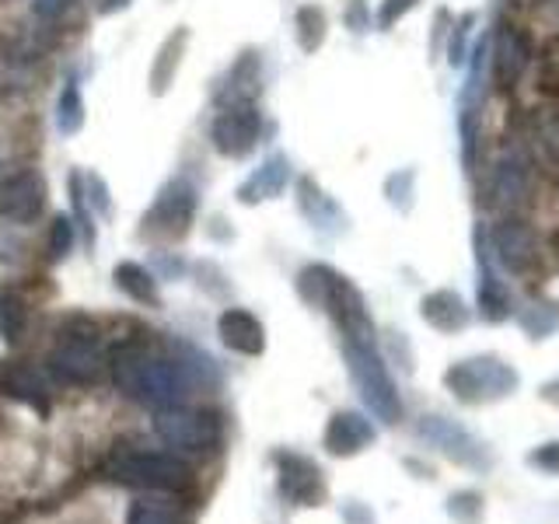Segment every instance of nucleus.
Instances as JSON below:
<instances>
[{"instance_id":"obj_25","label":"nucleus","mask_w":559,"mask_h":524,"mask_svg":"<svg viewBox=\"0 0 559 524\" xmlns=\"http://www.w3.org/2000/svg\"><path fill=\"white\" fill-rule=\"evenodd\" d=\"M67 196H70V210H74V227L84 241V249L95 245V224H92V206H87V192H84V171L70 168L67 175Z\"/></svg>"},{"instance_id":"obj_2","label":"nucleus","mask_w":559,"mask_h":524,"mask_svg":"<svg viewBox=\"0 0 559 524\" xmlns=\"http://www.w3.org/2000/svg\"><path fill=\"white\" fill-rule=\"evenodd\" d=\"M444 389L462 406H486V402L511 398L521 389V374L497 354H476L448 367Z\"/></svg>"},{"instance_id":"obj_11","label":"nucleus","mask_w":559,"mask_h":524,"mask_svg":"<svg viewBox=\"0 0 559 524\" xmlns=\"http://www.w3.org/2000/svg\"><path fill=\"white\" fill-rule=\"evenodd\" d=\"M294 200H297V210H301V217L311 224L314 235H322V238H343L349 231L346 210L340 206L336 196H329V192L319 186V179H314V175H297Z\"/></svg>"},{"instance_id":"obj_8","label":"nucleus","mask_w":559,"mask_h":524,"mask_svg":"<svg viewBox=\"0 0 559 524\" xmlns=\"http://www.w3.org/2000/svg\"><path fill=\"white\" fill-rule=\"evenodd\" d=\"M486 245L497 266L511 276H528L532 270H538L542 252H538L535 227L518 214H503L493 227H486Z\"/></svg>"},{"instance_id":"obj_35","label":"nucleus","mask_w":559,"mask_h":524,"mask_svg":"<svg viewBox=\"0 0 559 524\" xmlns=\"http://www.w3.org/2000/svg\"><path fill=\"white\" fill-rule=\"evenodd\" d=\"M127 524H182V517L165 503H136Z\"/></svg>"},{"instance_id":"obj_24","label":"nucleus","mask_w":559,"mask_h":524,"mask_svg":"<svg viewBox=\"0 0 559 524\" xmlns=\"http://www.w3.org/2000/svg\"><path fill=\"white\" fill-rule=\"evenodd\" d=\"M84 119H87V109H84L81 81L78 78H67L63 92H60V102H57V130H60V136L81 133L84 130Z\"/></svg>"},{"instance_id":"obj_29","label":"nucleus","mask_w":559,"mask_h":524,"mask_svg":"<svg viewBox=\"0 0 559 524\" xmlns=\"http://www.w3.org/2000/svg\"><path fill=\"white\" fill-rule=\"evenodd\" d=\"M384 200H389L399 214H409L416 203V168H399L392 175H384Z\"/></svg>"},{"instance_id":"obj_28","label":"nucleus","mask_w":559,"mask_h":524,"mask_svg":"<svg viewBox=\"0 0 559 524\" xmlns=\"http://www.w3.org/2000/svg\"><path fill=\"white\" fill-rule=\"evenodd\" d=\"M518 322H521L524 336H528V340H546L549 332L559 325V308L549 305V301H532L528 308L518 311Z\"/></svg>"},{"instance_id":"obj_7","label":"nucleus","mask_w":559,"mask_h":524,"mask_svg":"<svg viewBox=\"0 0 559 524\" xmlns=\"http://www.w3.org/2000/svg\"><path fill=\"white\" fill-rule=\"evenodd\" d=\"M416 437L441 451L448 462L462 465L468 472H489V468H493V454H489V448L451 416H437V413L419 416Z\"/></svg>"},{"instance_id":"obj_19","label":"nucleus","mask_w":559,"mask_h":524,"mask_svg":"<svg viewBox=\"0 0 559 524\" xmlns=\"http://www.w3.org/2000/svg\"><path fill=\"white\" fill-rule=\"evenodd\" d=\"M189 39H192V32L186 25H175L162 39V46H157L154 60H151V74H147V92L154 98H165L171 92V84H175V78H179V70H182Z\"/></svg>"},{"instance_id":"obj_38","label":"nucleus","mask_w":559,"mask_h":524,"mask_svg":"<svg viewBox=\"0 0 559 524\" xmlns=\"http://www.w3.org/2000/svg\"><path fill=\"white\" fill-rule=\"evenodd\" d=\"M70 8H78V0H32V14L39 17L43 25L60 22Z\"/></svg>"},{"instance_id":"obj_41","label":"nucleus","mask_w":559,"mask_h":524,"mask_svg":"<svg viewBox=\"0 0 559 524\" xmlns=\"http://www.w3.org/2000/svg\"><path fill=\"white\" fill-rule=\"evenodd\" d=\"M538 398H542V402H549V406L559 409V374L542 384V389H538Z\"/></svg>"},{"instance_id":"obj_39","label":"nucleus","mask_w":559,"mask_h":524,"mask_svg":"<svg viewBox=\"0 0 559 524\" xmlns=\"http://www.w3.org/2000/svg\"><path fill=\"white\" fill-rule=\"evenodd\" d=\"M451 22H454V14L448 11V8H441L433 14V35H430V60H437L441 57V49L448 46V32H451Z\"/></svg>"},{"instance_id":"obj_31","label":"nucleus","mask_w":559,"mask_h":524,"mask_svg":"<svg viewBox=\"0 0 559 524\" xmlns=\"http://www.w3.org/2000/svg\"><path fill=\"white\" fill-rule=\"evenodd\" d=\"M74 241H78V227L67 214H57L49 224V255L52 259H67L74 252Z\"/></svg>"},{"instance_id":"obj_9","label":"nucleus","mask_w":559,"mask_h":524,"mask_svg":"<svg viewBox=\"0 0 559 524\" xmlns=\"http://www.w3.org/2000/svg\"><path fill=\"white\" fill-rule=\"evenodd\" d=\"M112 479L127 486H144V489H182L189 483V468L186 462L171 458V454L133 451L112 465Z\"/></svg>"},{"instance_id":"obj_42","label":"nucleus","mask_w":559,"mask_h":524,"mask_svg":"<svg viewBox=\"0 0 559 524\" xmlns=\"http://www.w3.org/2000/svg\"><path fill=\"white\" fill-rule=\"evenodd\" d=\"M130 4H133V0H98V14L102 17H112L119 11H127Z\"/></svg>"},{"instance_id":"obj_1","label":"nucleus","mask_w":559,"mask_h":524,"mask_svg":"<svg viewBox=\"0 0 559 524\" xmlns=\"http://www.w3.org/2000/svg\"><path fill=\"white\" fill-rule=\"evenodd\" d=\"M112 378L119 392L151 409H179L197 389L189 367L168 357H154L140 346H119L112 354Z\"/></svg>"},{"instance_id":"obj_33","label":"nucleus","mask_w":559,"mask_h":524,"mask_svg":"<svg viewBox=\"0 0 559 524\" xmlns=\"http://www.w3.org/2000/svg\"><path fill=\"white\" fill-rule=\"evenodd\" d=\"M84 192H87V206L102 214L105 221L112 217V200H109V182L95 171H84Z\"/></svg>"},{"instance_id":"obj_20","label":"nucleus","mask_w":559,"mask_h":524,"mask_svg":"<svg viewBox=\"0 0 559 524\" xmlns=\"http://www.w3.org/2000/svg\"><path fill=\"white\" fill-rule=\"evenodd\" d=\"M419 314H424V322L433 332H441V336H454V332H465L472 325V308L465 305V297L451 287L430 290L424 301H419Z\"/></svg>"},{"instance_id":"obj_14","label":"nucleus","mask_w":559,"mask_h":524,"mask_svg":"<svg viewBox=\"0 0 559 524\" xmlns=\"http://www.w3.org/2000/svg\"><path fill=\"white\" fill-rule=\"evenodd\" d=\"M259 95H262V52L249 46L224 70V78L214 87V102L221 109V105H235V102H255Z\"/></svg>"},{"instance_id":"obj_40","label":"nucleus","mask_w":559,"mask_h":524,"mask_svg":"<svg viewBox=\"0 0 559 524\" xmlns=\"http://www.w3.org/2000/svg\"><path fill=\"white\" fill-rule=\"evenodd\" d=\"M343 521L346 524H374V511L367 503H346L343 507Z\"/></svg>"},{"instance_id":"obj_27","label":"nucleus","mask_w":559,"mask_h":524,"mask_svg":"<svg viewBox=\"0 0 559 524\" xmlns=\"http://www.w3.org/2000/svg\"><path fill=\"white\" fill-rule=\"evenodd\" d=\"M444 511L454 524H483L486 521V497L479 489H454L444 500Z\"/></svg>"},{"instance_id":"obj_4","label":"nucleus","mask_w":559,"mask_h":524,"mask_svg":"<svg viewBox=\"0 0 559 524\" xmlns=\"http://www.w3.org/2000/svg\"><path fill=\"white\" fill-rule=\"evenodd\" d=\"M200 210V189L192 186L182 175L168 179L157 196L151 200V206L140 217V238L144 241H182L192 227V217Z\"/></svg>"},{"instance_id":"obj_15","label":"nucleus","mask_w":559,"mask_h":524,"mask_svg":"<svg viewBox=\"0 0 559 524\" xmlns=\"http://www.w3.org/2000/svg\"><path fill=\"white\" fill-rule=\"evenodd\" d=\"M157 433L165 437L171 448H186V451H206L217 444V419L210 413H179L168 409L157 419Z\"/></svg>"},{"instance_id":"obj_5","label":"nucleus","mask_w":559,"mask_h":524,"mask_svg":"<svg viewBox=\"0 0 559 524\" xmlns=\"http://www.w3.org/2000/svg\"><path fill=\"white\" fill-rule=\"evenodd\" d=\"M532 67V35L524 32L514 17H503L497 28L489 32V63H486V78L497 92H514L521 78L528 74Z\"/></svg>"},{"instance_id":"obj_6","label":"nucleus","mask_w":559,"mask_h":524,"mask_svg":"<svg viewBox=\"0 0 559 524\" xmlns=\"http://www.w3.org/2000/svg\"><path fill=\"white\" fill-rule=\"evenodd\" d=\"M266 130V119H262L255 102H235V105H221L214 122H210V147H214L227 162H245L262 140Z\"/></svg>"},{"instance_id":"obj_36","label":"nucleus","mask_w":559,"mask_h":524,"mask_svg":"<svg viewBox=\"0 0 559 524\" xmlns=\"http://www.w3.org/2000/svg\"><path fill=\"white\" fill-rule=\"evenodd\" d=\"M524 462H528L532 468H538V472H546V476H559V441L538 444Z\"/></svg>"},{"instance_id":"obj_13","label":"nucleus","mask_w":559,"mask_h":524,"mask_svg":"<svg viewBox=\"0 0 559 524\" xmlns=\"http://www.w3.org/2000/svg\"><path fill=\"white\" fill-rule=\"evenodd\" d=\"M49 367L52 374L63 378V381H74V384H92L98 374H102V349L92 336H81V332H74V336L60 340V346L52 349L49 357Z\"/></svg>"},{"instance_id":"obj_17","label":"nucleus","mask_w":559,"mask_h":524,"mask_svg":"<svg viewBox=\"0 0 559 524\" xmlns=\"http://www.w3.org/2000/svg\"><path fill=\"white\" fill-rule=\"evenodd\" d=\"M294 179V168H290V157L284 151H273L266 162H262L249 179H245L238 189H235V196L238 203L245 206H259L262 200H276L280 192H284Z\"/></svg>"},{"instance_id":"obj_16","label":"nucleus","mask_w":559,"mask_h":524,"mask_svg":"<svg viewBox=\"0 0 559 524\" xmlns=\"http://www.w3.org/2000/svg\"><path fill=\"white\" fill-rule=\"evenodd\" d=\"M276 465H280V486H284L287 500H294L297 507H319L325 500V479L319 465L305 454H276Z\"/></svg>"},{"instance_id":"obj_22","label":"nucleus","mask_w":559,"mask_h":524,"mask_svg":"<svg viewBox=\"0 0 559 524\" xmlns=\"http://www.w3.org/2000/svg\"><path fill=\"white\" fill-rule=\"evenodd\" d=\"M325 35H329V14L322 4H301L294 11V39L297 49L314 57L322 46H325Z\"/></svg>"},{"instance_id":"obj_23","label":"nucleus","mask_w":559,"mask_h":524,"mask_svg":"<svg viewBox=\"0 0 559 524\" xmlns=\"http://www.w3.org/2000/svg\"><path fill=\"white\" fill-rule=\"evenodd\" d=\"M112 279H116V287L127 294L130 301H136V305H151L154 308L157 301H162V297H157L154 273L147 266H140V262H119Z\"/></svg>"},{"instance_id":"obj_18","label":"nucleus","mask_w":559,"mask_h":524,"mask_svg":"<svg viewBox=\"0 0 559 524\" xmlns=\"http://www.w3.org/2000/svg\"><path fill=\"white\" fill-rule=\"evenodd\" d=\"M374 441H378V430H374V424L364 413H354V409L332 413L329 427H325V448H329V454H336V458H349V454L371 448Z\"/></svg>"},{"instance_id":"obj_32","label":"nucleus","mask_w":559,"mask_h":524,"mask_svg":"<svg viewBox=\"0 0 559 524\" xmlns=\"http://www.w3.org/2000/svg\"><path fill=\"white\" fill-rule=\"evenodd\" d=\"M22 329H25L22 301H14V297L0 294V336H4L8 343H17V340H22Z\"/></svg>"},{"instance_id":"obj_10","label":"nucleus","mask_w":559,"mask_h":524,"mask_svg":"<svg viewBox=\"0 0 559 524\" xmlns=\"http://www.w3.org/2000/svg\"><path fill=\"white\" fill-rule=\"evenodd\" d=\"M49 203V182L43 171L22 168L11 171L0 182V217H8L11 224H35L46 214Z\"/></svg>"},{"instance_id":"obj_34","label":"nucleus","mask_w":559,"mask_h":524,"mask_svg":"<svg viewBox=\"0 0 559 524\" xmlns=\"http://www.w3.org/2000/svg\"><path fill=\"white\" fill-rule=\"evenodd\" d=\"M416 8H419V0H381L378 11H374L378 32H392L402 17H406L409 11H416Z\"/></svg>"},{"instance_id":"obj_37","label":"nucleus","mask_w":559,"mask_h":524,"mask_svg":"<svg viewBox=\"0 0 559 524\" xmlns=\"http://www.w3.org/2000/svg\"><path fill=\"white\" fill-rule=\"evenodd\" d=\"M343 25L354 35L371 32V8H367V0H349L346 11H343Z\"/></svg>"},{"instance_id":"obj_30","label":"nucleus","mask_w":559,"mask_h":524,"mask_svg":"<svg viewBox=\"0 0 559 524\" xmlns=\"http://www.w3.org/2000/svg\"><path fill=\"white\" fill-rule=\"evenodd\" d=\"M472 28H476V11H465V14H459L451 22V32H448V63L451 67H462L465 63V57H468V35H472Z\"/></svg>"},{"instance_id":"obj_12","label":"nucleus","mask_w":559,"mask_h":524,"mask_svg":"<svg viewBox=\"0 0 559 524\" xmlns=\"http://www.w3.org/2000/svg\"><path fill=\"white\" fill-rule=\"evenodd\" d=\"M528 200H532L528 165H524L521 157H514V154L500 157V162L489 168L483 206H497V210H503V214H518V210Z\"/></svg>"},{"instance_id":"obj_3","label":"nucleus","mask_w":559,"mask_h":524,"mask_svg":"<svg viewBox=\"0 0 559 524\" xmlns=\"http://www.w3.org/2000/svg\"><path fill=\"white\" fill-rule=\"evenodd\" d=\"M346 371L354 378L364 406L371 409L381 424H399L402 419V398L389 374V364L378 354V343H343Z\"/></svg>"},{"instance_id":"obj_21","label":"nucleus","mask_w":559,"mask_h":524,"mask_svg":"<svg viewBox=\"0 0 559 524\" xmlns=\"http://www.w3.org/2000/svg\"><path fill=\"white\" fill-rule=\"evenodd\" d=\"M217 336L227 349H235L241 357H259L266 349V329L245 308H227L217 319Z\"/></svg>"},{"instance_id":"obj_26","label":"nucleus","mask_w":559,"mask_h":524,"mask_svg":"<svg viewBox=\"0 0 559 524\" xmlns=\"http://www.w3.org/2000/svg\"><path fill=\"white\" fill-rule=\"evenodd\" d=\"M8 389H11L14 398L28 402V406H35V409H46V392H49V384H46V378H43L39 371H35V367L17 364L14 371L8 374Z\"/></svg>"}]
</instances>
